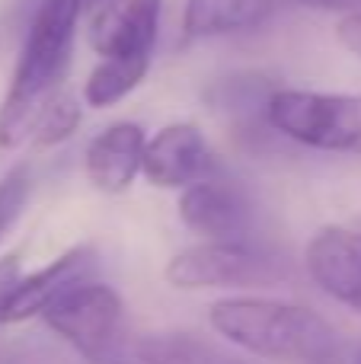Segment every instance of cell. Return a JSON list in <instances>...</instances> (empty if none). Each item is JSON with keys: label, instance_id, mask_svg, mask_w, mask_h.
<instances>
[{"label": "cell", "instance_id": "e0dca14e", "mask_svg": "<svg viewBox=\"0 0 361 364\" xmlns=\"http://www.w3.org/2000/svg\"><path fill=\"white\" fill-rule=\"evenodd\" d=\"M19 259L16 256H4L0 259V323H4L6 314V304H10V294L16 291L19 284Z\"/></svg>", "mask_w": 361, "mask_h": 364}, {"label": "cell", "instance_id": "6da1fadb", "mask_svg": "<svg viewBox=\"0 0 361 364\" xmlns=\"http://www.w3.org/2000/svg\"><path fill=\"white\" fill-rule=\"evenodd\" d=\"M80 10L83 0H42L32 16L10 90L0 106V147L6 151L32 141L45 106L61 93L58 83L74 51Z\"/></svg>", "mask_w": 361, "mask_h": 364}, {"label": "cell", "instance_id": "8fae6325", "mask_svg": "<svg viewBox=\"0 0 361 364\" xmlns=\"http://www.w3.org/2000/svg\"><path fill=\"white\" fill-rule=\"evenodd\" d=\"M144 147L147 138L138 122H115L87 144V179L106 195L125 192L144 166Z\"/></svg>", "mask_w": 361, "mask_h": 364}, {"label": "cell", "instance_id": "d6986e66", "mask_svg": "<svg viewBox=\"0 0 361 364\" xmlns=\"http://www.w3.org/2000/svg\"><path fill=\"white\" fill-rule=\"evenodd\" d=\"M294 6L320 13H345V16H361V0H294Z\"/></svg>", "mask_w": 361, "mask_h": 364}, {"label": "cell", "instance_id": "5bb4252c", "mask_svg": "<svg viewBox=\"0 0 361 364\" xmlns=\"http://www.w3.org/2000/svg\"><path fill=\"white\" fill-rule=\"evenodd\" d=\"M131 355L138 364H221L208 342L189 333H153L131 342Z\"/></svg>", "mask_w": 361, "mask_h": 364}, {"label": "cell", "instance_id": "ffe728a7", "mask_svg": "<svg viewBox=\"0 0 361 364\" xmlns=\"http://www.w3.org/2000/svg\"><path fill=\"white\" fill-rule=\"evenodd\" d=\"M221 364H247V361H227V358H224Z\"/></svg>", "mask_w": 361, "mask_h": 364}, {"label": "cell", "instance_id": "52a82bcc", "mask_svg": "<svg viewBox=\"0 0 361 364\" xmlns=\"http://www.w3.org/2000/svg\"><path fill=\"white\" fill-rule=\"evenodd\" d=\"M179 220L205 240H247L253 230V205L234 182L208 176L183 188Z\"/></svg>", "mask_w": 361, "mask_h": 364}, {"label": "cell", "instance_id": "2e32d148", "mask_svg": "<svg viewBox=\"0 0 361 364\" xmlns=\"http://www.w3.org/2000/svg\"><path fill=\"white\" fill-rule=\"evenodd\" d=\"M32 195V170L26 164L13 166L4 179H0V243L13 230L19 218H23L26 205Z\"/></svg>", "mask_w": 361, "mask_h": 364}, {"label": "cell", "instance_id": "7c38bea8", "mask_svg": "<svg viewBox=\"0 0 361 364\" xmlns=\"http://www.w3.org/2000/svg\"><path fill=\"white\" fill-rule=\"evenodd\" d=\"M294 0H189L183 10V32L189 38H217L266 26Z\"/></svg>", "mask_w": 361, "mask_h": 364}, {"label": "cell", "instance_id": "9a60e30c", "mask_svg": "<svg viewBox=\"0 0 361 364\" xmlns=\"http://www.w3.org/2000/svg\"><path fill=\"white\" fill-rule=\"evenodd\" d=\"M77 125H80V106H77V100L74 96H68V93H58L55 100L45 106L32 141L42 144V147L61 144L64 138H70V134L77 132Z\"/></svg>", "mask_w": 361, "mask_h": 364}, {"label": "cell", "instance_id": "4fadbf2b", "mask_svg": "<svg viewBox=\"0 0 361 364\" xmlns=\"http://www.w3.org/2000/svg\"><path fill=\"white\" fill-rule=\"evenodd\" d=\"M151 70V58H99L83 83V100L93 109H106L122 102Z\"/></svg>", "mask_w": 361, "mask_h": 364}, {"label": "cell", "instance_id": "8992f818", "mask_svg": "<svg viewBox=\"0 0 361 364\" xmlns=\"http://www.w3.org/2000/svg\"><path fill=\"white\" fill-rule=\"evenodd\" d=\"M215 170L208 141L192 122H173L160 128L144 147V166L141 173L151 186L160 188H189L208 179Z\"/></svg>", "mask_w": 361, "mask_h": 364}, {"label": "cell", "instance_id": "9c48e42d", "mask_svg": "<svg viewBox=\"0 0 361 364\" xmlns=\"http://www.w3.org/2000/svg\"><path fill=\"white\" fill-rule=\"evenodd\" d=\"M163 0H112L93 16L90 42L99 58H151Z\"/></svg>", "mask_w": 361, "mask_h": 364}, {"label": "cell", "instance_id": "ac0fdd59", "mask_svg": "<svg viewBox=\"0 0 361 364\" xmlns=\"http://www.w3.org/2000/svg\"><path fill=\"white\" fill-rule=\"evenodd\" d=\"M336 38L345 51L361 58V16H343L336 26Z\"/></svg>", "mask_w": 361, "mask_h": 364}, {"label": "cell", "instance_id": "277c9868", "mask_svg": "<svg viewBox=\"0 0 361 364\" xmlns=\"http://www.w3.org/2000/svg\"><path fill=\"white\" fill-rule=\"evenodd\" d=\"M291 269L281 256L249 240H205L185 246L166 262V282L179 291L208 288H275Z\"/></svg>", "mask_w": 361, "mask_h": 364}, {"label": "cell", "instance_id": "44dd1931", "mask_svg": "<svg viewBox=\"0 0 361 364\" xmlns=\"http://www.w3.org/2000/svg\"><path fill=\"white\" fill-rule=\"evenodd\" d=\"M358 364H361V361H358Z\"/></svg>", "mask_w": 361, "mask_h": 364}, {"label": "cell", "instance_id": "7a4b0ae2", "mask_svg": "<svg viewBox=\"0 0 361 364\" xmlns=\"http://www.w3.org/2000/svg\"><path fill=\"white\" fill-rule=\"evenodd\" d=\"M211 329L256 358L330 364L339 355V333L330 320L301 304L272 297H224L208 310Z\"/></svg>", "mask_w": 361, "mask_h": 364}, {"label": "cell", "instance_id": "30bf717a", "mask_svg": "<svg viewBox=\"0 0 361 364\" xmlns=\"http://www.w3.org/2000/svg\"><path fill=\"white\" fill-rule=\"evenodd\" d=\"M93 269H96L93 246L83 243V246H74V250L61 252V256L51 259L45 269L19 278L16 291L10 294V304H6L4 323H23V320H32V316L45 314L61 294H68L77 284L90 282Z\"/></svg>", "mask_w": 361, "mask_h": 364}, {"label": "cell", "instance_id": "5b68a950", "mask_svg": "<svg viewBox=\"0 0 361 364\" xmlns=\"http://www.w3.org/2000/svg\"><path fill=\"white\" fill-rule=\"evenodd\" d=\"M42 316L70 348L83 355V361L138 364L131 355V342L122 339V297L109 284H77L58 297Z\"/></svg>", "mask_w": 361, "mask_h": 364}, {"label": "cell", "instance_id": "ba28073f", "mask_svg": "<svg viewBox=\"0 0 361 364\" xmlns=\"http://www.w3.org/2000/svg\"><path fill=\"white\" fill-rule=\"evenodd\" d=\"M304 265L326 297L361 314V233L349 227H323L307 243Z\"/></svg>", "mask_w": 361, "mask_h": 364}, {"label": "cell", "instance_id": "3957f363", "mask_svg": "<svg viewBox=\"0 0 361 364\" xmlns=\"http://www.w3.org/2000/svg\"><path fill=\"white\" fill-rule=\"evenodd\" d=\"M266 112L272 132L294 144L361 157V93L275 90Z\"/></svg>", "mask_w": 361, "mask_h": 364}]
</instances>
